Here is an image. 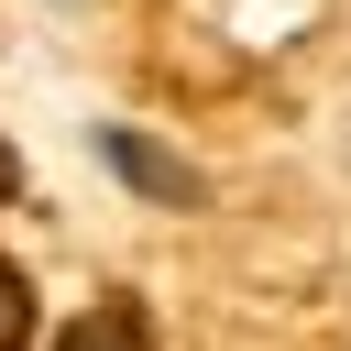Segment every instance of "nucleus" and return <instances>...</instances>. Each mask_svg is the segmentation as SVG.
<instances>
[{"instance_id":"f257e3e1","label":"nucleus","mask_w":351,"mask_h":351,"mask_svg":"<svg viewBox=\"0 0 351 351\" xmlns=\"http://www.w3.org/2000/svg\"><path fill=\"white\" fill-rule=\"evenodd\" d=\"M99 154H110V176H132L143 197H165V208H186L197 197V176L186 165H165V143H143V132H99Z\"/></svg>"},{"instance_id":"f03ea898","label":"nucleus","mask_w":351,"mask_h":351,"mask_svg":"<svg viewBox=\"0 0 351 351\" xmlns=\"http://www.w3.org/2000/svg\"><path fill=\"white\" fill-rule=\"evenodd\" d=\"M55 351H143V318H132V307H88Z\"/></svg>"},{"instance_id":"7ed1b4c3","label":"nucleus","mask_w":351,"mask_h":351,"mask_svg":"<svg viewBox=\"0 0 351 351\" xmlns=\"http://www.w3.org/2000/svg\"><path fill=\"white\" fill-rule=\"evenodd\" d=\"M22 329H33V296H22V274L0 263V351H22Z\"/></svg>"},{"instance_id":"20e7f679","label":"nucleus","mask_w":351,"mask_h":351,"mask_svg":"<svg viewBox=\"0 0 351 351\" xmlns=\"http://www.w3.org/2000/svg\"><path fill=\"white\" fill-rule=\"evenodd\" d=\"M0 197H11V154H0Z\"/></svg>"}]
</instances>
